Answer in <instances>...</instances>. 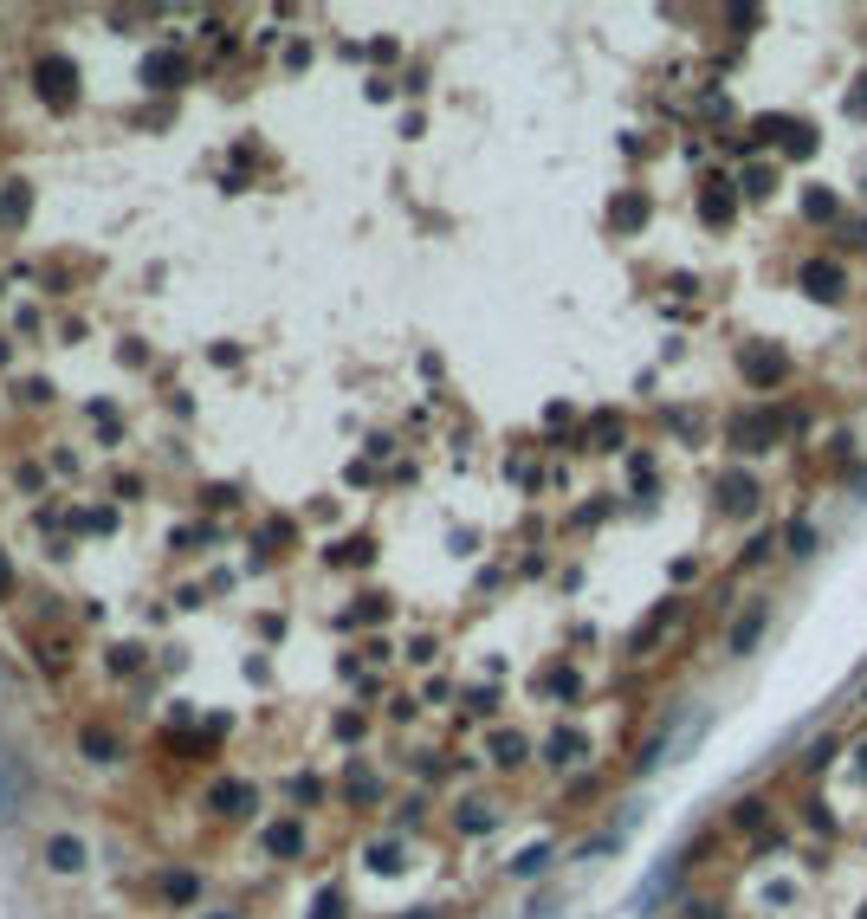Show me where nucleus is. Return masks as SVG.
<instances>
[{
    "mask_svg": "<svg viewBox=\"0 0 867 919\" xmlns=\"http://www.w3.org/2000/svg\"><path fill=\"white\" fill-rule=\"evenodd\" d=\"M311 919H343V894H318V907H311Z\"/></svg>",
    "mask_w": 867,
    "mask_h": 919,
    "instance_id": "nucleus-18",
    "label": "nucleus"
},
{
    "mask_svg": "<svg viewBox=\"0 0 867 919\" xmlns=\"http://www.w3.org/2000/svg\"><path fill=\"white\" fill-rule=\"evenodd\" d=\"M544 751H550V764H570V751H583V738H576V732H557Z\"/></svg>",
    "mask_w": 867,
    "mask_h": 919,
    "instance_id": "nucleus-13",
    "label": "nucleus"
},
{
    "mask_svg": "<svg viewBox=\"0 0 867 919\" xmlns=\"http://www.w3.org/2000/svg\"><path fill=\"white\" fill-rule=\"evenodd\" d=\"M143 85L149 91H175V85H182V59H175V52H149V59H143Z\"/></svg>",
    "mask_w": 867,
    "mask_h": 919,
    "instance_id": "nucleus-3",
    "label": "nucleus"
},
{
    "mask_svg": "<svg viewBox=\"0 0 867 919\" xmlns=\"http://www.w3.org/2000/svg\"><path fill=\"white\" fill-rule=\"evenodd\" d=\"M266 848H272V855H298V848H305V829H298V822H272Z\"/></svg>",
    "mask_w": 867,
    "mask_h": 919,
    "instance_id": "nucleus-7",
    "label": "nucleus"
},
{
    "mask_svg": "<svg viewBox=\"0 0 867 919\" xmlns=\"http://www.w3.org/2000/svg\"><path fill=\"white\" fill-rule=\"evenodd\" d=\"M227 919H233V913H227Z\"/></svg>",
    "mask_w": 867,
    "mask_h": 919,
    "instance_id": "nucleus-26",
    "label": "nucleus"
},
{
    "mask_svg": "<svg viewBox=\"0 0 867 919\" xmlns=\"http://www.w3.org/2000/svg\"><path fill=\"white\" fill-rule=\"evenodd\" d=\"M33 85H39V98H46L52 111H72L78 104V65L59 59V52H46V59L33 65Z\"/></svg>",
    "mask_w": 867,
    "mask_h": 919,
    "instance_id": "nucleus-1",
    "label": "nucleus"
},
{
    "mask_svg": "<svg viewBox=\"0 0 867 919\" xmlns=\"http://www.w3.org/2000/svg\"><path fill=\"white\" fill-rule=\"evenodd\" d=\"M492 758H499V764H525V738H518V732H499V738H492Z\"/></svg>",
    "mask_w": 867,
    "mask_h": 919,
    "instance_id": "nucleus-11",
    "label": "nucleus"
},
{
    "mask_svg": "<svg viewBox=\"0 0 867 919\" xmlns=\"http://www.w3.org/2000/svg\"><path fill=\"white\" fill-rule=\"evenodd\" d=\"M46 868L52 874H78V868H85V842H78V835H52V842H46Z\"/></svg>",
    "mask_w": 867,
    "mask_h": 919,
    "instance_id": "nucleus-4",
    "label": "nucleus"
},
{
    "mask_svg": "<svg viewBox=\"0 0 867 919\" xmlns=\"http://www.w3.org/2000/svg\"><path fill=\"white\" fill-rule=\"evenodd\" d=\"M7 809H13V803H7V777H0V816H7Z\"/></svg>",
    "mask_w": 867,
    "mask_h": 919,
    "instance_id": "nucleus-23",
    "label": "nucleus"
},
{
    "mask_svg": "<svg viewBox=\"0 0 867 919\" xmlns=\"http://www.w3.org/2000/svg\"><path fill=\"white\" fill-rule=\"evenodd\" d=\"M195 887H201L195 874H169V900H195Z\"/></svg>",
    "mask_w": 867,
    "mask_h": 919,
    "instance_id": "nucleus-17",
    "label": "nucleus"
},
{
    "mask_svg": "<svg viewBox=\"0 0 867 919\" xmlns=\"http://www.w3.org/2000/svg\"><path fill=\"white\" fill-rule=\"evenodd\" d=\"M855 111H867V91H855Z\"/></svg>",
    "mask_w": 867,
    "mask_h": 919,
    "instance_id": "nucleus-24",
    "label": "nucleus"
},
{
    "mask_svg": "<svg viewBox=\"0 0 867 919\" xmlns=\"http://www.w3.org/2000/svg\"><path fill=\"white\" fill-rule=\"evenodd\" d=\"M745 505H751V486L745 479H725V512H745Z\"/></svg>",
    "mask_w": 867,
    "mask_h": 919,
    "instance_id": "nucleus-14",
    "label": "nucleus"
},
{
    "mask_svg": "<svg viewBox=\"0 0 867 919\" xmlns=\"http://www.w3.org/2000/svg\"><path fill=\"white\" fill-rule=\"evenodd\" d=\"M369 868H376V874H395V868H402V848H395V842H376V848H369Z\"/></svg>",
    "mask_w": 867,
    "mask_h": 919,
    "instance_id": "nucleus-12",
    "label": "nucleus"
},
{
    "mask_svg": "<svg viewBox=\"0 0 867 919\" xmlns=\"http://www.w3.org/2000/svg\"><path fill=\"white\" fill-rule=\"evenodd\" d=\"M764 635V609H751V615H738V628H732V654H745L751 641Z\"/></svg>",
    "mask_w": 867,
    "mask_h": 919,
    "instance_id": "nucleus-10",
    "label": "nucleus"
},
{
    "mask_svg": "<svg viewBox=\"0 0 867 919\" xmlns=\"http://www.w3.org/2000/svg\"><path fill=\"white\" fill-rule=\"evenodd\" d=\"M220 816H246V803H253V790L246 784H214V797H208Z\"/></svg>",
    "mask_w": 867,
    "mask_h": 919,
    "instance_id": "nucleus-6",
    "label": "nucleus"
},
{
    "mask_svg": "<svg viewBox=\"0 0 867 919\" xmlns=\"http://www.w3.org/2000/svg\"><path fill=\"white\" fill-rule=\"evenodd\" d=\"M803 285L816 298H842V266H829V259H816V266H803Z\"/></svg>",
    "mask_w": 867,
    "mask_h": 919,
    "instance_id": "nucleus-5",
    "label": "nucleus"
},
{
    "mask_svg": "<svg viewBox=\"0 0 867 919\" xmlns=\"http://www.w3.org/2000/svg\"><path fill=\"white\" fill-rule=\"evenodd\" d=\"M0 596H13V564H7V551H0Z\"/></svg>",
    "mask_w": 867,
    "mask_h": 919,
    "instance_id": "nucleus-22",
    "label": "nucleus"
},
{
    "mask_svg": "<svg viewBox=\"0 0 867 919\" xmlns=\"http://www.w3.org/2000/svg\"><path fill=\"white\" fill-rule=\"evenodd\" d=\"M26 208H33L26 182H7V188H0V221H26Z\"/></svg>",
    "mask_w": 867,
    "mask_h": 919,
    "instance_id": "nucleus-8",
    "label": "nucleus"
},
{
    "mask_svg": "<svg viewBox=\"0 0 867 919\" xmlns=\"http://www.w3.org/2000/svg\"><path fill=\"white\" fill-rule=\"evenodd\" d=\"M803 214H816V221H829V214H835V201H829V195H809V201H803Z\"/></svg>",
    "mask_w": 867,
    "mask_h": 919,
    "instance_id": "nucleus-21",
    "label": "nucleus"
},
{
    "mask_svg": "<svg viewBox=\"0 0 867 919\" xmlns=\"http://www.w3.org/2000/svg\"><path fill=\"white\" fill-rule=\"evenodd\" d=\"M415 919H428V913H415Z\"/></svg>",
    "mask_w": 867,
    "mask_h": 919,
    "instance_id": "nucleus-25",
    "label": "nucleus"
},
{
    "mask_svg": "<svg viewBox=\"0 0 867 919\" xmlns=\"http://www.w3.org/2000/svg\"><path fill=\"white\" fill-rule=\"evenodd\" d=\"M110 667H117V674H130V667H143V648H136V641H123V648L110 654Z\"/></svg>",
    "mask_w": 867,
    "mask_h": 919,
    "instance_id": "nucleus-15",
    "label": "nucleus"
},
{
    "mask_svg": "<svg viewBox=\"0 0 867 919\" xmlns=\"http://www.w3.org/2000/svg\"><path fill=\"white\" fill-rule=\"evenodd\" d=\"M544 861H550V848H525V855H518V861H512V874H538V868H544Z\"/></svg>",
    "mask_w": 867,
    "mask_h": 919,
    "instance_id": "nucleus-16",
    "label": "nucleus"
},
{
    "mask_svg": "<svg viewBox=\"0 0 867 919\" xmlns=\"http://www.w3.org/2000/svg\"><path fill=\"white\" fill-rule=\"evenodd\" d=\"M790 551H796V557H809V551H816V531L796 525V531H790Z\"/></svg>",
    "mask_w": 867,
    "mask_h": 919,
    "instance_id": "nucleus-19",
    "label": "nucleus"
},
{
    "mask_svg": "<svg viewBox=\"0 0 867 919\" xmlns=\"http://www.w3.org/2000/svg\"><path fill=\"white\" fill-rule=\"evenodd\" d=\"M460 829H492V809H479V803H466V816H460Z\"/></svg>",
    "mask_w": 867,
    "mask_h": 919,
    "instance_id": "nucleus-20",
    "label": "nucleus"
},
{
    "mask_svg": "<svg viewBox=\"0 0 867 919\" xmlns=\"http://www.w3.org/2000/svg\"><path fill=\"white\" fill-rule=\"evenodd\" d=\"M78 751H85L91 764H117L123 758V738L104 732V725H85V732H78Z\"/></svg>",
    "mask_w": 867,
    "mask_h": 919,
    "instance_id": "nucleus-2",
    "label": "nucleus"
},
{
    "mask_svg": "<svg viewBox=\"0 0 867 919\" xmlns=\"http://www.w3.org/2000/svg\"><path fill=\"white\" fill-rule=\"evenodd\" d=\"M745 376L777 382V376H783V356H777V350H751V356H745Z\"/></svg>",
    "mask_w": 867,
    "mask_h": 919,
    "instance_id": "nucleus-9",
    "label": "nucleus"
}]
</instances>
